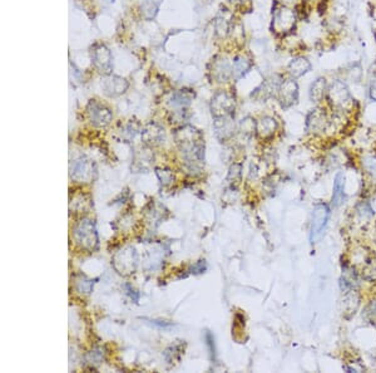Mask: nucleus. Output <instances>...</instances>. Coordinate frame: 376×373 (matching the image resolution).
<instances>
[{"mask_svg": "<svg viewBox=\"0 0 376 373\" xmlns=\"http://www.w3.org/2000/svg\"><path fill=\"white\" fill-rule=\"evenodd\" d=\"M257 130L258 135L261 137H268L271 135H273L276 130V121L272 118V117H263L261 118L260 121L257 122Z\"/></svg>", "mask_w": 376, "mask_h": 373, "instance_id": "obj_13", "label": "nucleus"}, {"mask_svg": "<svg viewBox=\"0 0 376 373\" xmlns=\"http://www.w3.org/2000/svg\"><path fill=\"white\" fill-rule=\"evenodd\" d=\"M231 3L235 4V6H238V4L245 3V0H231Z\"/></svg>", "mask_w": 376, "mask_h": 373, "instance_id": "obj_23", "label": "nucleus"}, {"mask_svg": "<svg viewBox=\"0 0 376 373\" xmlns=\"http://www.w3.org/2000/svg\"><path fill=\"white\" fill-rule=\"evenodd\" d=\"M250 67L251 63L248 59L243 58V57H238V58L235 59V63H233L232 73L235 74L236 78H240V77H242L250 69Z\"/></svg>", "mask_w": 376, "mask_h": 373, "instance_id": "obj_17", "label": "nucleus"}, {"mask_svg": "<svg viewBox=\"0 0 376 373\" xmlns=\"http://www.w3.org/2000/svg\"><path fill=\"white\" fill-rule=\"evenodd\" d=\"M93 63L97 67L98 71L102 73H109L112 69V57H110V52L105 46H97L92 53Z\"/></svg>", "mask_w": 376, "mask_h": 373, "instance_id": "obj_6", "label": "nucleus"}, {"mask_svg": "<svg viewBox=\"0 0 376 373\" xmlns=\"http://www.w3.org/2000/svg\"><path fill=\"white\" fill-rule=\"evenodd\" d=\"M310 69V63L305 58H296L291 62L290 72L293 77H300Z\"/></svg>", "mask_w": 376, "mask_h": 373, "instance_id": "obj_15", "label": "nucleus"}, {"mask_svg": "<svg viewBox=\"0 0 376 373\" xmlns=\"http://www.w3.org/2000/svg\"><path fill=\"white\" fill-rule=\"evenodd\" d=\"M280 91V99L282 102L283 106H290L295 102L296 97H297V86L293 81L288 79V81L283 82L278 88Z\"/></svg>", "mask_w": 376, "mask_h": 373, "instance_id": "obj_8", "label": "nucleus"}, {"mask_svg": "<svg viewBox=\"0 0 376 373\" xmlns=\"http://www.w3.org/2000/svg\"><path fill=\"white\" fill-rule=\"evenodd\" d=\"M231 23L226 19V17H217L216 19V33L220 37H225L230 32Z\"/></svg>", "mask_w": 376, "mask_h": 373, "instance_id": "obj_20", "label": "nucleus"}, {"mask_svg": "<svg viewBox=\"0 0 376 373\" xmlns=\"http://www.w3.org/2000/svg\"><path fill=\"white\" fill-rule=\"evenodd\" d=\"M163 136V131L155 125H150L148 129H145L144 137L147 142H158Z\"/></svg>", "mask_w": 376, "mask_h": 373, "instance_id": "obj_19", "label": "nucleus"}, {"mask_svg": "<svg viewBox=\"0 0 376 373\" xmlns=\"http://www.w3.org/2000/svg\"><path fill=\"white\" fill-rule=\"evenodd\" d=\"M343 185H345V177L342 174H337L333 181V194H332V205L338 206L343 200Z\"/></svg>", "mask_w": 376, "mask_h": 373, "instance_id": "obj_14", "label": "nucleus"}, {"mask_svg": "<svg viewBox=\"0 0 376 373\" xmlns=\"http://www.w3.org/2000/svg\"><path fill=\"white\" fill-rule=\"evenodd\" d=\"M211 109H212V114L216 118L231 116L235 109V99L231 94L226 93V92H220L212 98Z\"/></svg>", "mask_w": 376, "mask_h": 373, "instance_id": "obj_4", "label": "nucleus"}, {"mask_svg": "<svg viewBox=\"0 0 376 373\" xmlns=\"http://www.w3.org/2000/svg\"><path fill=\"white\" fill-rule=\"evenodd\" d=\"M325 86H326L325 79H322V78L317 79V81L312 84L311 91H310V97L312 101L317 102L322 98L323 93H325Z\"/></svg>", "mask_w": 376, "mask_h": 373, "instance_id": "obj_18", "label": "nucleus"}, {"mask_svg": "<svg viewBox=\"0 0 376 373\" xmlns=\"http://www.w3.org/2000/svg\"><path fill=\"white\" fill-rule=\"evenodd\" d=\"M93 169L90 166L89 161L87 160H78L74 162V167L72 169V176L75 179L88 180L92 177Z\"/></svg>", "mask_w": 376, "mask_h": 373, "instance_id": "obj_11", "label": "nucleus"}, {"mask_svg": "<svg viewBox=\"0 0 376 373\" xmlns=\"http://www.w3.org/2000/svg\"><path fill=\"white\" fill-rule=\"evenodd\" d=\"M88 117L90 119V123L97 127H104L112 121V113L109 109L95 99H92L88 104Z\"/></svg>", "mask_w": 376, "mask_h": 373, "instance_id": "obj_5", "label": "nucleus"}, {"mask_svg": "<svg viewBox=\"0 0 376 373\" xmlns=\"http://www.w3.org/2000/svg\"><path fill=\"white\" fill-rule=\"evenodd\" d=\"M177 144L188 164H197L203 160L202 135L198 130L191 126L183 127L177 132Z\"/></svg>", "mask_w": 376, "mask_h": 373, "instance_id": "obj_1", "label": "nucleus"}, {"mask_svg": "<svg viewBox=\"0 0 376 373\" xmlns=\"http://www.w3.org/2000/svg\"><path fill=\"white\" fill-rule=\"evenodd\" d=\"M241 180V165H233L230 170V175H228V181L232 184L236 182L238 184Z\"/></svg>", "mask_w": 376, "mask_h": 373, "instance_id": "obj_21", "label": "nucleus"}, {"mask_svg": "<svg viewBox=\"0 0 376 373\" xmlns=\"http://www.w3.org/2000/svg\"><path fill=\"white\" fill-rule=\"evenodd\" d=\"M328 96H330V99L335 106H343L350 98L347 88L342 82H335L331 86V88L328 89Z\"/></svg>", "mask_w": 376, "mask_h": 373, "instance_id": "obj_7", "label": "nucleus"}, {"mask_svg": "<svg viewBox=\"0 0 376 373\" xmlns=\"http://www.w3.org/2000/svg\"><path fill=\"white\" fill-rule=\"evenodd\" d=\"M75 240L85 249H94L98 242L97 230L92 220H82L73 230Z\"/></svg>", "mask_w": 376, "mask_h": 373, "instance_id": "obj_2", "label": "nucleus"}, {"mask_svg": "<svg viewBox=\"0 0 376 373\" xmlns=\"http://www.w3.org/2000/svg\"><path fill=\"white\" fill-rule=\"evenodd\" d=\"M295 23V17L290 9H281L275 16V27L278 32H286Z\"/></svg>", "mask_w": 376, "mask_h": 373, "instance_id": "obj_9", "label": "nucleus"}, {"mask_svg": "<svg viewBox=\"0 0 376 373\" xmlns=\"http://www.w3.org/2000/svg\"><path fill=\"white\" fill-rule=\"evenodd\" d=\"M231 71H233V69L231 68L230 63H228L226 59H220V61L215 62V66H213V74H215V77L220 82L227 81L228 77L231 76Z\"/></svg>", "mask_w": 376, "mask_h": 373, "instance_id": "obj_12", "label": "nucleus"}, {"mask_svg": "<svg viewBox=\"0 0 376 373\" xmlns=\"http://www.w3.org/2000/svg\"><path fill=\"white\" fill-rule=\"evenodd\" d=\"M370 94H371V98L375 99V101H376V74L372 77V79H371Z\"/></svg>", "mask_w": 376, "mask_h": 373, "instance_id": "obj_22", "label": "nucleus"}, {"mask_svg": "<svg viewBox=\"0 0 376 373\" xmlns=\"http://www.w3.org/2000/svg\"><path fill=\"white\" fill-rule=\"evenodd\" d=\"M191 98H192V96L188 94V92H175V93L170 97L169 104L172 107H174V108H184L187 104H190Z\"/></svg>", "mask_w": 376, "mask_h": 373, "instance_id": "obj_16", "label": "nucleus"}, {"mask_svg": "<svg viewBox=\"0 0 376 373\" xmlns=\"http://www.w3.org/2000/svg\"><path fill=\"white\" fill-rule=\"evenodd\" d=\"M328 217H330V209L327 205H316L312 212V220H311V241H316L322 235L323 229L327 225Z\"/></svg>", "mask_w": 376, "mask_h": 373, "instance_id": "obj_3", "label": "nucleus"}, {"mask_svg": "<svg viewBox=\"0 0 376 373\" xmlns=\"http://www.w3.org/2000/svg\"><path fill=\"white\" fill-rule=\"evenodd\" d=\"M128 84L125 79L120 77H110L104 83V89L109 96H118L127 89Z\"/></svg>", "mask_w": 376, "mask_h": 373, "instance_id": "obj_10", "label": "nucleus"}]
</instances>
